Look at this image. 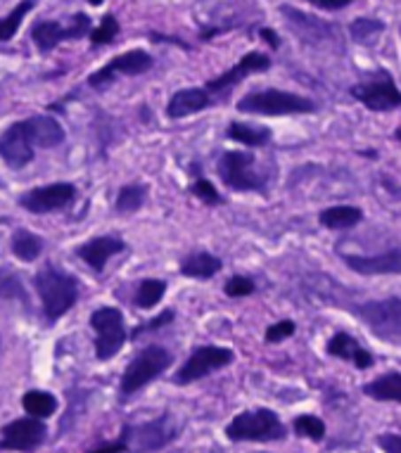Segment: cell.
Here are the masks:
<instances>
[{
    "label": "cell",
    "mask_w": 401,
    "mask_h": 453,
    "mask_svg": "<svg viewBox=\"0 0 401 453\" xmlns=\"http://www.w3.org/2000/svg\"><path fill=\"white\" fill-rule=\"evenodd\" d=\"M65 142V128L48 114H38L31 119L17 121L3 134L0 152L5 164L12 169H22L34 159L36 148H58Z\"/></svg>",
    "instance_id": "obj_1"
},
{
    "label": "cell",
    "mask_w": 401,
    "mask_h": 453,
    "mask_svg": "<svg viewBox=\"0 0 401 453\" xmlns=\"http://www.w3.org/2000/svg\"><path fill=\"white\" fill-rule=\"evenodd\" d=\"M34 285H36L38 297L43 304L45 319L50 323L62 319L79 299V282L74 275L65 273L55 266H45L43 271H38Z\"/></svg>",
    "instance_id": "obj_2"
},
{
    "label": "cell",
    "mask_w": 401,
    "mask_h": 453,
    "mask_svg": "<svg viewBox=\"0 0 401 453\" xmlns=\"http://www.w3.org/2000/svg\"><path fill=\"white\" fill-rule=\"evenodd\" d=\"M216 172L221 180L233 190H245V193H264L268 186V176L257 166L254 152L245 150H228L219 157Z\"/></svg>",
    "instance_id": "obj_3"
},
{
    "label": "cell",
    "mask_w": 401,
    "mask_h": 453,
    "mask_svg": "<svg viewBox=\"0 0 401 453\" xmlns=\"http://www.w3.org/2000/svg\"><path fill=\"white\" fill-rule=\"evenodd\" d=\"M240 111L247 114H264V117H281V114H309L316 104L309 97H302L290 90H252L238 103Z\"/></svg>",
    "instance_id": "obj_4"
},
{
    "label": "cell",
    "mask_w": 401,
    "mask_h": 453,
    "mask_svg": "<svg viewBox=\"0 0 401 453\" xmlns=\"http://www.w3.org/2000/svg\"><path fill=\"white\" fill-rule=\"evenodd\" d=\"M226 434L233 441H281L285 439V425L274 411H245L233 418L226 427Z\"/></svg>",
    "instance_id": "obj_5"
},
{
    "label": "cell",
    "mask_w": 401,
    "mask_h": 453,
    "mask_svg": "<svg viewBox=\"0 0 401 453\" xmlns=\"http://www.w3.org/2000/svg\"><path fill=\"white\" fill-rule=\"evenodd\" d=\"M169 365V351L164 349V347H157V344H150V347H145V349L127 365L124 378H121V394H124V396H131V394L143 389L148 382H152L157 375H162Z\"/></svg>",
    "instance_id": "obj_6"
},
{
    "label": "cell",
    "mask_w": 401,
    "mask_h": 453,
    "mask_svg": "<svg viewBox=\"0 0 401 453\" xmlns=\"http://www.w3.org/2000/svg\"><path fill=\"white\" fill-rule=\"evenodd\" d=\"M90 327L96 330V357L100 361H107L114 354H120L124 342H127V326L120 309L114 306H103L90 313Z\"/></svg>",
    "instance_id": "obj_7"
},
{
    "label": "cell",
    "mask_w": 401,
    "mask_h": 453,
    "mask_svg": "<svg viewBox=\"0 0 401 453\" xmlns=\"http://www.w3.org/2000/svg\"><path fill=\"white\" fill-rule=\"evenodd\" d=\"M359 319L364 320L373 334L382 340H397L401 337V299L389 297L380 302H366L354 309Z\"/></svg>",
    "instance_id": "obj_8"
},
{
    "label": "cell",
    "mask_w": 401,
    "mask_h": 453,
    "mask_svg": "<svg viewBox=\"0 0 401 453\" xmlns=\"http://www.w3.org/2000/svg\"><path fill=\"white\" fill-rule=\"evenodd\" d=\"M90 31V17H86L83 12H76L69 24L62 22H38L34 24L31 29V38L34 43L41 48L43 52L58 48L65 41H76V38H83Z\"/></svg>",
    "instance_id": "obj_9"
},
{
    "label": "cell",
    "mask_w": 401,
    "mask_h": 453,
    "mask_svg": "<svg viewBox=\"0 0 401 453\" xmlns=\"http://www.w3.org/2000/svg\"><path fill=\"white\" fill-rule=\"evenodd\" d=\"M233 357L235 354L231 349H226V347H212V344L209 347H197L186 364H183V368L176 372L174 382L176 385H190L195 380L207 378L209 372H214L219 368H223V365L231 364Z\"/></svg>",
    "instance_id": "obj_10"
},
{
    "label": "cell",
    "mask_w": 401,
    "mask_h": 453,
    "mask_svg": "<svg viewBox=\"0 0 401 453\" xmlns=\"http://www.w3.org/2000/svg\"><path fill=\"white\" fill-rule=\"evenodd\" d=\"M351 96L373 111H387L394 110V107H401V90L397 88V83L392 81V76L387 72H380V79L357 83L351 88Z\"/></svg>",
    "instance_id": "obj_11"
},
{
    "label": "cell",
    "mask_w": 401,
    "mask_h": 453,
    "mask_svg": "<svg viewBox=\"0 0 401 453\" xmlns=\"http://www.w3.org/2000/svg\"><path fill=\"white\" fill-rule=\"evenodd\" d=\"M155 65L152 55L145 50H128L117 55L114 60H110L104 67H100L96 74H90L89 83L93 88H104L107 83L114 81L117 76L128 74V76H138L143 72H148L150 67Z\"/></svg>",
    "instance_id": "obj_12"
},
{
    "label": "cell",
    "mask_w": 401,
    "mask_h": 453,
    "mask_svg": "<svg viewBox=\"0 0 401 453\" xmlns=\"http://www.w3.org/2000/svg\"><path fill=\"white\" fill-rule=\"evenodd\" d=\"M74 197L76 188L72 183H52V186H41L24 193L19 197V207H24L31 214H50V211L67 207Z\"/></svg>",
    "instance_id": "obj_13"
},
{
    "label": "cell",
    "mask_w": 401,
    "mask_h": 453,
    "mask_svg": "<svg viewBox=\"0 0 401 453\" xmlns=\"http://www.w3.org/2000/svg\"><path fill=\"white\" fill-rule=\"evenodd\" d=\"M45 425L38 418H19L5 425L0 446L5 451H34L45 441Z\"/></svg>",
    "instance_id": "obj_14"
},
{
    "label": "cell",
    "mask_w": 401,
    "mask_h": 453,
    "mask_svg": "<svg viewBox=\"0 0 401 453\" xmlns=\"http://www.w3.org/2000/svg\"><path fill=\"white\" fill-rule=\"evenodd\" d=\"M271 67V60H268V55H264V52H247L245 58L235 65L233 69H228V72H223L219 79H212V81L204 83V88L212 93V97H221L226 96L228 90L233 88V86H238L243 79H247L250 74H254V72H264V69Z\"/></svg>",
    "instance_id": "obj_15"
},
{
    "label": "cell",
    "mask_w": 401,
    "mask_h": 453,
    "mask_svg": "<svg viewBox=\"0 0 401 453\" xmlns=\"http://www.w3.org/2000/svg\"><path fill=\"white\" fill-rule=\"evenodd\" d=\"M124 437L134 439V446L138 451H157V449H162L166 441L174 439V425H171L169 416H162L157 418V420H152V423H145L141 425V427L127 430Z\"/></svg>",
    "instance_id": "obj_16"
},
{
    "label": "cell",
    "mask_w": 401,
    "mask_h": 453,
    "mask_svg": "<svg viewBox=\"0 0 401 453\" xmlns=\"http://www.w3.org/2000/svg\"><path fill=\"white\" fill-rule=\"evenodd\" d=\"M344 264L351 271H359L364 275L380 273H401V250H389L380 257H354V254H342Z\"/></svg>",
    "instance_id": "obj_17"
},
{
    "label": "cell",
    "mask_w": 401,
    "mask_h": 453,
    "mask_svg": "<svg viewBox=\"0 0 401 453\" xmlns=\"http://www.w3.org/2000/svg\"><path fill=\"white\" fill-rule=\"evenodd\" d=\"M209 104H214V97L204 86L202 88H183L179 93H174V97L166 104V114L171 119H183V117L197 114Z\"/></svg>",
    "instance_id": "obj_18"
},
{
    "label": "cell",
    "mask_w": 401,
    "mask_h": 453,
    "mask_svg": "<svg viewBox=\"0 0 401 453\" xmlns=\"http://www.w3.org/2000/svg\"><path fill=\"white\" fill-rule=\"evenodd\" d=\"M124 250H127L124 240L104 235V238L89 240L86 245H81L79 250H76V254H79V257H81V259L86 261L93 271H96V273H100V271L104 268V264H107V259L114 257V254L124 252Z\"/></svg>",
    "instance_id": "obj_19"
},
{
    "label": "cell",
    "mask_w": 401,
    "mask_h": 453,
    "mask_svg": "<svg viewBox=\"0 0 401 453\" xmlns=\"http://www.w3.org/2000/svg\"><path fill=\"white\" fill-rule=\"evenodd\" d=\"M328 354L335 358H347L351 364L357 365V368H371L373 365V357L364 347H359V342L347 333H337L328 342Z\"/></svg>",
    "instance_id": "obj_20"
},
{
    "label": "cell",
    "mask_w": 401,
    "mask_h": 453,
    "mask_svg": "<svg viewBox=\"0 0 401 453\" xmlns=\"http://www.w3.org/2000/svg\"><path fill=\"white\" fill-rule=\"evenodd\" d=\"M364 392L378 402L401 403V372H385L364 387Z\"/></svg>",
    "instance_id": "obj_21"
},
{
    "label": "cell",
    "mask_w": 401,
    "mask_h": 453,
    "mask_svg": "<svg viewBox=\"0 0 401 453\" xmlns=\"http://www.w3.org/2000/svg\"><path fill=\"white\" fill-rule=\"evenodd\" d=\"M221 271V259L209 252H195L181 261V273L188 278H212Z\"/></svg>",
    "instance_id": "obj_22"
},
{
    "label": "cell",
    "mask_w": 401,
    "mask_h": 453,
    "mask_svg": "<svg viewBox=\"0 0 401 453\" xmlns=\"http://www.w3.org/2000/svg\"><path fill=\"white\" fill-rule=\"evenodd\" d=\"M361 219H364V211H361L359 207H347V204H342V207L323 209L319 216L320 226H326V228H330V231L351 228V226H357Z\"/></svg>",
    "instance_id": "obj_23"
},
{
    "label": "cell",
    "mask_w": 401,
    "mask_h": 453,
    "mask_svg": "<svg viewBox=\"0 0 401 453\" xmlns=\"http://www.w3.org/2000/svg\"><path fill=\"white\" fill-rule=\"evenodd\" d=\"M282 15H288V19H290V24L295 27V29L299 31V36H326V34H330V24L320 22V19H313L312 15H306V12H299V10L290 8V5H285V8H281Z\"/></svg>",
    "instance_id": "obj_24"
},
{
    "label": "cell",
    "mask_w": 401,
    "mask_h": 453,
    "mask_svg": "<svg viewBox=\"0 0 401 453\" xmlns=\"http://www.w3.org/2000/svg\"><path fill=\"white\" fill-rule=\"evenodd\" d=\"M228 138L235 142H243L247 148H261L271 141V131L266 127H254V124H243V121H233L228 127Z\"/></svg>",
    "instance_id": "obj_25"
},
{
    "label": "cell",
    "mask_w": 401,
    "mask_h": 453,
    "mask_svg": "<svg viewBox=\"0 0 401 453\" xmlns=\"http://www.w3.org/2000/svg\"><path fill=\"white\" fill-rule=\"evenodd\" d=\"M22 406L24 411L29 413V416L34 418H48L55 413V409H58V402H55V396L48 392H41V389H31V392L24 394L22 399Z\"/></svg>",
    "instance_id": "obj_26"
},
{
    "label": "cell",
    "mask_w": 401,
    "mask_h": 453,
    "mask_svg": "<svg viewBox=\"0 0 401 453\" xmlns=\"http://www.w3.org/2000/svg\"><path fill=\"white\" fill-rule=\"evenodd\" d=\"M12 252H15L17 259L36 261L43 252V240L29 231H17L12 235Z\"/></svg>",
    "instance_id": "obj_27"
},
{
    "label": "cell",
    "mask_w": 401,
    "mask_h": 453,
    "mask_svg": "<svg viewBox=\"0 0 401 453\" xmlns=\"http://www.w3.org/2000/svg\"><path fill=\"white\" fill-rule=\"evenodd\" d=\"M145 197H148V188L141 186V183H134V186H124L117 195V211L127 214V211H138V209L145 204Z\"/></svg>",
    "instance_id": "obj_28"
},
{
    "label": "cell",
    "mask_w": 401,
    "mask_h": 453,
    "mask_svg": "<svg viewBox=\"0 0 401 453\" xmlns=\"http://www.w3.org/2000/svg\"><path fill=\"white\" fill-rule=\"evenodd\" d=\"M164 292H166V282L164 280H157V278L143 280L138 285V292H135V304L141 309H152L157 302H162Z\"/></svg>",
    "instance_id": "obj_29"
},
{
    "label": "cell",
    "mask_w": 401,
    "mask_h": 453,
    "mask_svg": "<svg viewBox=\"0 0 401 453\" xmlns=\"http://www.w3.org/2000/svg\"><path fill=\"white\" fill-rule=\"evenodd\" d=\"M350 31L354 41H359V43H371V41L378 38V34L385 31V24L380 22V19H373V17H359V19L350 24Z\"/></svg>",
    "instance_id": "obj_30"
},
{
    "label": "cell",
    "mask_w": 401,
    "mask_h": 453,
    "mask_svg": "<svg viewBox=\"0 0 401 453\" xmlns=\"http://www.w3.org/2000/svg\"><path fill=\"white\" fill-rule=\"evenodd\" d=\"M36 3L38 0H22L17 8L12 10L5 19H3V27H0V38H3V43H8L10 38L15 36L17 29H19V24H22L24 15L36 8Z\"/></svg>",
    "instance_id": "obj_31"
},
{
    "label": "cell",
    "mask_w": 401,
    "mask_h": 453,
    "mask_svg": "<svg viewBox=\"0 0 401 453\" xmlns=\"http://www.w3.org/2000/svg\"><path fill=\"white\" fill-rule=\"evenodd\" d=\"M117 34H120V22H117V17L107 15V17H103V22H100V27H97V29L90 31V43L93 45L112 43Z\"/></svg>",
    "instance_id": "obj_32"
},
{
    "label": "cell",
    "mask_w": 401,
    "mask_h": 453,
    "mask_svg": "<svg viewBox=\"0 0 401 453\" xmlns=\"http://www.w3.org/2000/svg\"><path fill=\"white\" fill-rule=\"evenodd\" d=\"M295 430H297V434H305V437L313 439V441H320V439L326 437V425L316 416H299L295 420Z\"/></svg>",
    "instance_id": "obj_33"
},
{
    "label": "cell",
    "mask_w": 401,
    "mask_h": 453,
    "mask_svg": "<svg viewBox=\"0 0 401 453\" xmlns=\"http://www.w3.org/2000/svg\"><path fill=\"white\" fill-rule=\"evenodd\" d=\"M254 282L245 275H233L231 280L226 282V295L228 297H245V295H252Z\"/></svg>",
    "instance_id": "obj_34"
},
{
    "label": "cell",
    "mask_w": 401,
    "mask_h": 453,
    "mask_svg": "<svg viewBox=\"0 0 401 453\" xmlns=\"http://www.w3.org/2000/svg\"><path fill=\"white\" fill-rule=\"evenodd\" d=\"M190 190H193V195H197L204 204H219V202H221V197H219V193H216V188L204 179L195 180Z\"/></svg>",
    "instance_id": "obj_35"
},
{
    "label": "cell",
    "mask_w": 401,
    "mask_h": 453,
    "mask_svg": "<svg viewBox=\"0 0 401 453\" xmlns=\"http://www.w3.org/2000/svg\"><path fill=\"white\" fill-rule=\"evenodd\" d=\"M295 333V323L292 320H281L266 330V340L268 342H281V340H288L290 334Z\"/></svg>",
    "instance_id": "obj_36"
},
{
    "label": "cell",
    "mask_w": 401,
    "mask_h": 453,
    "mask_svg": "<svg viewBox=\"0 0 401 453\" xmlns=\"http://www.w3.org/2000/svg\"><path fill=\"white\" fill-rule=\"evenodd\" d=\"M171 320H174V311H164V313H159V316H157V319H152L150 320V323H145V326H141V327H135L134 333H131V337H138V334H143V333H150V330H157V327H162V326H169Z\"/></svg>",
    "instance_id": "obj_37"
},
{
    "label": "cell",
    "mask_w": 401,
    "mask_h": 453,
    "mask_svg": "<svg viewBox=\"0 0 401 453\" xmlns=\"http://www.w3.org/2000/svg\"><path fill=\"white\" fill-rule=\"evenodd\" d=\"M378 446L385 453H401V434H382L378 437Z\"/></svg>",
    "instance_id": "obj_38"
},
{
    "label": "cell",
    "mask_w": 401,
    "mask_h": 453,
    "mask_svg": "<svg viewBox=\"0 0 401 453\" xmlns=\"http://www.w3.org/2000/svg\"><path fill=\"white\" fill-rule=\"evenodd\" d=\"M309 3L320 10H340V8H347V5L354 3V0H309Z\"/></svg>",
    "instance_id": "obj_39"
},
{
    "label": "cell",
    "mask_w": 401,
    "mask_h": 453,
    "mask_svg": "<svg viewBox=\"0 0 401 453\" xmlns=\"http://www.w3.org/2000/svg\"><path fill=\"white\" fill-rule=\"evenodd\" d=\"M127 451H128L127 439H121V441H114V444H104V446H100V449H96V451H90V453H127Z\"/></svg>",
    "instance_id": "obj_40"
},
{
    "label": "cell",
    "mask_w": 401,
    "mask_h": 453,
    "mask_svg": "<svg viewBox=\"0 0 401 453\" xmlns=\"http://www.w3.org/2000/svg\"><path fill=\"white\" fill-rule=\"evenodd\" d=\"M261 38H264V41H268V45H271V48H278V38H275V31L261 29Z\"/></svg>",
    "instance_id": "obj_41"
},
{
    "label": "cell",
    "mask_w": 401,
    "mask_h": 453,
    "mask_svg": "<svg viewBox=\"0 0 401 453\" xmlns=\"http://www.w3.org/2000/svg\"><path fill=\"white\" fill-rule=\"evenodd\" d=\"M89 3H90V5H93V8H97V5H103L104 0H89Z\"/></svg>",
    "instance_id": "obj_42"
},
{
    "label": "cell",
    "mask_w": 401,
    "mask_h": 453,
    "mask_svg": "<svg viewBox=\"0 0 401 453\" xmlns=\"http://www.w3.org/2000/svg\"><path fill=\"white\" fill-rule=\"evenodd\" d=\"M397 138H399V141H401V128H397Z\"/></svg>",
    "instance_id": "obj_43"
}]
</instances>
